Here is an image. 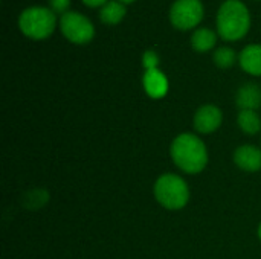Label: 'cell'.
<instances>
[{
  "mask_svg": "<svg viewBox=\"0 0 261 259\" xmlns=\"http://www.w3.org/2000/svg\"><path fill=\"white\" fill-rule=\"evenodd\" d=\"M170 154L174 165L187 174H199L208 165V148L205 142L193 133L176 136L171 142Z\"/></svg>",
  "mask_w": 261,
  "mask_h": 259,
  "instance_id": "obj_1",
  "label": "cell"
},
{
  "mask_svg": "<svg viewBox=\"0 0 261 259\" xmlns=\"http://www.w3.org/2000/svg\"><path fill=\"white\" fill-rule=\"evenodd\" d=\"M217 34L225 41H239L251 27V14L242 0H225L216 17Z\"/></svg>",
  "mask_w": 261,
  "mask_h": 259,
  "instance_id": "obj_2",
  "label": "cell"
},
{
  "mask_svg": "<svg viewBox=\"0 0 261 259\" xmlns=\"http://www.w3.org/2000/svg\"><path fill=\"white\" fill-rule=\"evenodd\" d=\"M20 32L31 40L49 38L57 26V14L49 6L34 5L23 9L18 15Z\"/></svg>",
  "mask_w": 261,
  "mask_h": 259,
  "instance_id": "obj_3",
  "label": "cell"
},
{
  "mask_svg": "<svg viewBox=\"0 0 261 259\" xmlns=\"http://www.w3.org/2000/svg\"><path fill=\"white\" fill-rule=\"evenodd\" d=\"M156 202L168 211H180L190 202L188 183L176 174L161 176L153 186Z\"/></svg>",
  "mask_w": 261,
  "mask_h": 259,
  "instance_id": "obj_4",
  "label": "cell"
},
{
  "mask_svg": "<svg viewBox=\"0 0 261 259\" xmlns=\"http://www.w3.org/2000/svg\"><path fill=\"white\" fill-rule=\"evenodd\" d=\"M60 29L66 40L73 44H87L95 37V26L81 12L69 11L60 17Z\"/></svg>",
  "mask_w": 261,
  "mask_h": 259,
  "instance_id": "obj_5",
  "label": "cell"
},
{
  "mask_svg": "<svg viewBox=\"0 0 261 259\" xmlns=\"http://www.w3.org/2000/svg\"><path fill=\"white\" fill-rule=\"evenodd\" d=\"M203 14L205 11L200 0H174L168 17L176 29L190 31L203 20Z\"/></svg>",
  "mask_w": 261,
  "mask_h": 259,
  "instance_id": "obj_6",
  "label": "cell"
},
{
  "mask_svg": "<svg viewBox=\"0 0 261 259\" xmlns=\"http://www.w3.org/2000/svg\"><path fill=\"white\" fill-rule=\"evenodd\" d=\"M223 122V113L222 110L214 104H205L194 113L193 125L197 133L200 134H211L220 128Z\"/></svg>",
  "mask_w": 261,
  "mask_h": 259,
  "instance_id": "obj_7",
  "label": "cell"
},
{
  "mask_svg": "<svg viewBox=\"0 0 261 259\" xmlns=\"http://www.w3.org/2000/svg\"><path fill=\"white\" fill-rule=\"evenodd\" d=\"M234 163L245 172H258L261 169V150L255 145H240L234 151Z\"/></svg>",
  "mask_w": 261,
  "mask_h": 259,
  "instance_id": "obj_8",
  "label": "cell"
},
{
  "mask_svg": "<svg viewBox=\"0 0 261 259\" xmlns=\"http://www.w3.org/2000/svg\"><path fill=\"white\" fill-rule=\"evenodd\" d=\"M142 87L150 98L161 99L168 93V79L159 69L145 70L142 76Z\"/></svg>",
  "mask_w": 261,
  "mask_h": 259,
  "instance_id": "obj_9",
  "label": "cell"
},
{
  "mask_svg": "<svg viewBox=\"0 0 261 259\" xmlns=\"http://www.w3.org/2000/svg\"><path fill=\"white\" fill-rule=\"evenodd\" d=\"M236 104L240 110H258L261 107V87L257 84H245L237 90Z\"/></svg>",
  "mask_w": 261,
  "mask_h": 259,
  "instance_id": "obj_10",
  "label": "cell"
},
{
  "mask_svg": "<svg viewBox=\"0 0 261 259\" xmlns=\"http://www.w3.org/2000/svg\"><path fill=\"white\" fill-rule=\"evenodd\" d=\"M239 63L246 73L261 76V44H248L239 53Z\"/></svg>",
  "mask_w": 261,
  "mask_h": 259,
  "instance_id": "obj_11",
  "label": "cell"
},
{
  "mask_svg": "<svg viewBox=\"0 0 261 259\" xmlns=\"http://www.w3.org/2000/svg\"><path fill=\"white\" fill-rule=\"evenodd\" d=\"M217 32L210 27H199L191 34V47L196 52L205 53L216 47L217 44Z\"/></svg>",
  "mask_w": 261,
  "mask_h": 259,
  "instance_id": "obj_12",
  "label": "cell"
},
{
  "mask_svg": "<svg viewBox=\"0 0 261 259\" xmlns=\"http://www.w3.org/2000/svg\"><path fill=\"white\" fill-rule=\"evenodd\" d=\"M125 5L118 2V0H110L107 2L102 8H99V20L104 24H118L122 21L125 17Z\"/></svg>",
  "mask_w": 261,
  "mask_h": 259,
  "instance_id": "obj_13",
  "label": "cell"
},
{
  "mask_svg": "<svg viewBox=\"0 0 261 259\" xmlns=\"http://www.w3.org/2000/svg\"><path fill=\"white\" fill-rule=\"evenodd\" d=\"M237 124L240 130L249 136L257 134L261 130V118L255 110H240L237 116Z\"/></svg>",
  "mask_w": 261,
  "mask_h": 259,
  "instance_id": "obj_14",
  "label": "cell"
},
{
  "mask_svg": "<svg viewBox=\"0 0 261 259\" xmlns=\"http://www.w3.org/2000/svg\"><path fill=\"white\" fill-rule=\"evenodd\" d=\"M214 64L219 69H229L236 64V61L239 60V55L236 53V50L232 47L228 46H222L219 49H216L214 55H213Z\"/></svg>",
  "mask_w": 261,
  "mask_h": 259,
  "instance_id": "obj_15",
  "label": "cell"
},
{
  "mask_svg": "<svg viewBox=\"0 0 261 259\" xmlns=\"http://www.w3.org/2000/svg\"><path fill=\"white\" fill-rule=\"evenodd\" d=\"M142 67L144 70L159 69V55L154 50H145L142 55Z\"/></svg>",
  "mask_w": 261,
  "mask_h": 259,
  "instance_id": "obj_16",
  "label": "cell"
},
{
  "mask_svg": "<svg viewBox=\"0 0 261 259\" xmlns=\"http://www.w3.org/2000/svg\"><path fill=\"white\" fill-rule=\"evenodd\" d=\"M70 2H72V0H47V3H49L47 6H49L55 14L63 15V14L69 12Z\"/></svg>",
  "mask_w": 261,
  "mask_h": 259,
  "instance_id": "obj_17",
  "label": "cell"
},
{
  "mask_svg": "<svg viewBox=\"0 0 261 259\" xmlns=\"http://www.w3.org/2000/svg\"><path fill=\"white\" fill-rule=\"evenodd\" d=\"M86 6H89V8H102L107 2H110V0H81Z\"/></svg>",
  "mask_w": 261,
  "mask_h": 259,
  "instance_id": "obj_18",
  "label": "cell"
},
{
  "mask_svg": "<svg viewBox=\"0 0 261 259\" xmlns=\"http://www.w3.org/2000/svg\"><path fill=\"white\" fill-rule=\"evenodd\" d=\"M118 2H121V3H124V5H127V3H133L135 0H118Z\"/></svg>",
  "mask_w": 261,
  "mask_h": 259,
  "instance_id": "obj_19",
  "label": "cell"
},
{
  "mask_svg": "<svg viewBox=\"0 0 261 259\" xmlns=\"http://www.w3.org/2000/svg\"><path fill=\"white\" fill-rule=\"evenodd\" d=\"M258 238L261 240V223H260V226H258Z\"/></svg>",
  "mask_w": 261,
  "mask_h": 259,
  "instance_id": "obj_20",
  "label": "cell"
}]
</instances>
